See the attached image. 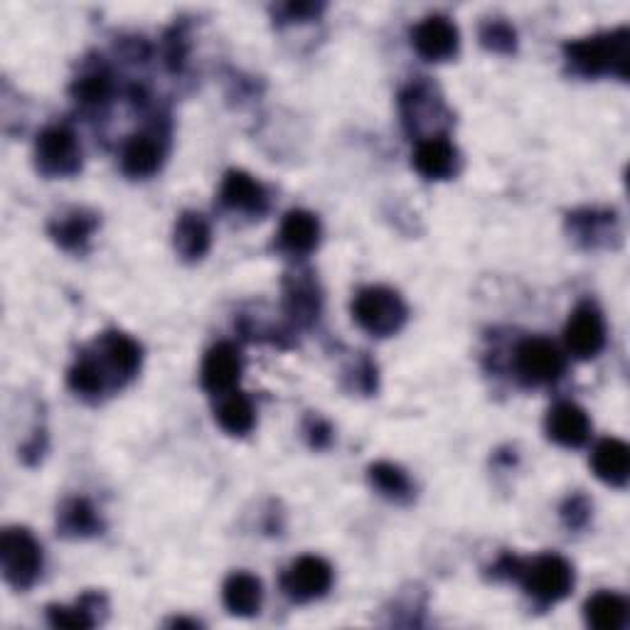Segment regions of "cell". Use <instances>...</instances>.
Segmentation results:
<instances>
[{
    "mask_svg": "<svg viewBox=\"0 0 630 630\" xmlns=\"http://www.w3.org/2000/svg\"><path fill=\"white\" fill-rule=\"evenodd\" d=\"M630 32L626 28L593 35V38H583L577 42H569L564 48L567 62L581 77H603L616 75L618 79H628V52Z\"/></svg>",
    "mask_w": 630,
    "mask_h": 630,
    "instance_id": "obj_1",
    "label": "cell"
},
{
    "mask_svg": "<svg viewBox=\"0 0 630 630\" xmlns=\"http://www.w3.org/2000/svg\"><path fill=\"white\" fill-rule=\"evenodd\" d=\"M406 303L387 286H367L353 301V315L363 331L375 337H387L402 331L406 323Z\"/></svg>",
    "mask_w": 630,
    "mask_h": 630,
    "instance_id": "obj_2",
    "label": "cell"
},
{
    "mask_svg": "<svg viewBox=\"0 0 630 630\" xmlns=\"http://www.w3.org/2000/svg\"><path fill=\"white\" fill-rule=\"evenodd\" d=\"M0 567L16 591H28L42 574V547L26 528H8L0 537Z\"/></svg>",
    "mask_w": 630,
    "mask_h": 630,
    "instance_id": "obj_3",
    "label": "cell"
},
{
    "mask_svg": "<svg viewBox=\"0 0 630 630\" xmlns=\"http://www.w3.org/2000/svg\"><path fill=\"white\" fill-rule=\"evenodd\" d=\"M518 581H522L524 591L534 601L550 606L564 601L574 589V569L564 557L544 554L537 557L534 562H524Z\"/></svg>",
    "mask_w": 630,
    "mask_h": 630,
    "instance_id": "obj_4",
    "label": "cell"
},
{
    "mask_svg": "<svg viewBox=\"0 0 630 630\" xmlns=\"http://www.w3.org/2000/svg\"><path fill=\"white\" fill-rule=\"evenodd\" d=\"M567 360L552 341L547 337H528L515 350V372L524 384L544 387L562 380Z\"/></svg>",
    "mask_w": 630,
    "mask_h": 630,
    "instance_id": "obj_5",
    "label": "cell"
},
{
    "mask_svg": "<svg viewBox=\"0 0 630 630\" xmlns=\"http://www.w3.org/2000/svg\"><path fill=\"white\" fill-rule=\"evenodd\" d=\"M35 160L48 178H72L81 168V148L67 126H50L38 136Z\"/></svg>",
    "mask_w": 630,
    "mask_h": 630,
    "instance_id": "obj_6",
    "label": "cell"
},
{
    "mask_svg": "<svg viewBox=\"0 0 630 630\" xmlns=\"http://www.w3.org/2000/svg\"><path fill=\"white\" fill-rule=\"evenodd\" d=\"M97 363L109 380V387H121L141 370V345L126 333H104L97 343Z\"/></svg>",
    "mask_w": 630,
    "mask_h": 630,
    "instance_id": "obj_7",
    "label": "cell"
},
{
    "mask_svg": "<svg viewBox=\"0 0 630 630\" xmlns=\"http://www.w3.org/2000/svg\"><path fill=\"white\" fill-rule=\"evenodd\" d=\"M333 587V567L321 557L306 554L296 559L282 577V589L291 601L308 603L325 597Z\"/></svg>",
    "mask_w": 630,
    "mask_h": 630,
    "instance_id": "obj_8",
    "label": "cell"
},
{
    "mask_svg": "<svg viewBox=\"0 0 630 630\" xmlns=\"http://www.w3.org/2000/svg\"><path fill=\"white\" fill-rule=\"evenodd\" d=\"M567 350L579 360L597 357L606 345V323L601 311L593 303H581V306L569 315L564 328Z\"/></svg>",
    "mask_w": 630,
    "mask_h": 630,
    "instance_id": "obj_9",
    "label": "cell"
},
{
    "mask_svg": "<svg viewBox=\"0 0 630 630\" xmlns=\"http://www.w3.org/2000/svg\"><path fill=\"white\" fill-rule=\"evenodd\" d=\"M414 50L429 62H446L459 52V28L446 16H429L412 32Z\"/></svg>",
    "mask_w": 630,
    "mask_h": 630,
    "instance_id": "obj_10",
    "label": "cell"
},
{
    "mask_svg": "<svg viewBox=\"0 0 630 630\" xmlns=\"http://www.w3.org/2000/svg\"><path fill=\"white\" fill-rule=\"evenodd\" d=\"M203 387L209 394H227L239 384L242 377V353L232 343H217L207 350L203 360Z\"/></svg>",
    "mask_w": 630,
    "mask_h": 630,
    "instance_id": "obj_11",
    "label": "cell"
},
{
    "mask_svg": "<svg viewBox=\"0 0 630 630\" xmlns=\"http://www.w3.org/2000/svg\"><path fill=\"white\" fill-rule=\"evenodd\" d=\"M414 168L426 180H449L459 170V150L446 136H426L414 150Z\"/></svg>",
    "mask_w": 630,
    "mask_h": 630,
    "instance_id": "obj_12",
    "label": "cell"
},
{
    "mask_svg": "<svg viewBox=\"0 0 630 630\" xmlns=\"http://www.w3.org/2000/svg\"><path fill=\"white\" fill-rule=\"evenodd\" d=\"M547 436L564 449H579L591 439V419L577 404H557L547 414Z\"/></svg>",
    "mask_w": 630,
    "mask_h": 630,
    "instance_id": "obj_13",
    "label": "cell"
},
{
    "mask_svg": "<svg viewBox=\"0 0 630 630\" xmlns=\"http://www.w3.org/2000/svg\"><path fill=\"white\" fill-rule=\"evenodd\" d=\"M219 200L229 209H239L247 215H262L268 205L264 185L244 170H229L222 180Z\"/></svg>",
    "mask_w": 630,
    "mask_h": 630,
    "instance_id": "obj_14",
    "label": "cell"
},
{
    "mask_svg": "<svg viewBox=\"0 0 630 630\" xmlns=\"http://www.w3.org/2000/svg\"><path fill=\"white\" fill-rule=\"evenodd\" d=\"M321 242V222L306 209H291L278 229V247L294 256L311 254Z\"/></svg>",
    "mask_w": 630,
    "mask_h": 630,
    "instance_id": "obj_15",
    "label": "cell"
},
{
    "mask_svg": "<svg viewBox=\"0 0 630 630\" xmlns=\"http://www.w3.org/2000/svg\"><path fill=\"white\" fill-rule=\"evenodd\" d=\"M591 465L599 481L613 488H626L630 478V449L621 439H603L591 453Z\"/></svg>",
    "mask_w": 630,
    "mask_h": 630,
    "instance_id": "obj_16",
    "label": "cell"
},
{
    "mask_svg": "<svg viewBox=\"0 0 630 630\" xmlns=\"http://www.w3.org/2000/svg\"><path fill=\"white\" fill-rule=\"evenodd\" d=\"M569 229L571 237H574L581 247H611V239L618 237V219L613 213L581 209V213L569 215Z\"/></svg>",
    "mask_w": 630,
    "mask_h": 630,
    "instance_id": "obj_17",
    "label": "cell"
},
{
    "mask_svg": "<svg viewBox=\"0 0 630 630\" xmlns=\"http://www.w3.org/2000/svg\"><path fill=\"white\" fill-rule=\"evenodd\" d=\"M163 146L154 134H136L121 150V170L128 178H150L160 170Z\"/></svg>",
    "mask_w": 630,
    "mask_h": 630,
    "instance_id": "obj_18",
    "label": "cell"
},
{
    "mask_svg": "<svg viewBox=\"0 0 630 630\" xmlns=\"http://www.w3.org/2000/svg\"><path fill=\"white\" fill-rule=\"evenodd\" d=\"M222 601H225L227 611L232 616L249 618L256 616L264 601V587L262 581L247 571H237V574L227 577L225 587H222Z\"/></svg>",
    "mask_w": 630,
    "mask_h": 630,
    "instance_id": "obj_19",
    "label": "cell"
},
{
    "mask_svg": "<svg viewBox=\"0 0 630 630\" xmlns=\"http://www.w3.org/2000/svg\"><path fill=\"white\" fill-rule=\"evenodd\" d=\"M175 252H178L185 262H197L209 252L213 244V232H209L207 219L197 213L180 215L178 225H175Z\"/></svg>",
    "mask_w": 630,
    "mask_h": 630,
    "instance_id": "obj_20",
    "label": "cell"
},
{
    "mask_svg": "<svg viewBox=\"0 0 630 630\" xmlns=\"http://www.w3.org/2000/svg\"><path fill=\"white\" fill-rule=\"evenodd\" d=\"M97 225H99L97 215L75 207V209H67V213H62L52 222L50 235L65 249H81L89 242V237L95 235Z\"/></svg>",
    "mask_w": 630,
    "mask_h": 630,
    "instance_id": "obj_21",
    "label": "cell"
},
{
    "mask_svg": "<svg viewBox=\"0 0 630 630\" xmlns=\"http://www.w3.org/2000/svg\"><path fill=\"white\" fill-rule=\"evenodd\" d=\"M583 618L597 630H621L628 621V601L613 591H599L583 603Z\"/></svg>",
    "mask_w": 630,
    "mask_h": 630,
    "instance_id": "obj_22",
    "label": "cell"
},
{
    "mask_svg": "<svg viewBox=\"0 0 630 630\" xmlns=\"http://www.w3.org/2000/svg\"><path fill=\"white\" fill-rule=\"evenodd\" d=\"M217 422L229 436H247L256 424V412L249 396L237 390L222 394V402L217 406Z\"/></svg>",
    "mask_w": 630,
    "mask_h": 630,
    "instance_id": "obj_23",
    "label": "cell"
},
{
    "mask_svg": "<svg viewBox=\"0 0 630 630\" xmlns=\"http://www.w3.org/2000/svg\"><path fill=\"white\" fill-rule=\"evenodd\" d=\"M99 606H107V599L99 597V593H85L77 606H50L48 621L55 628H91L97 626L95 611Z\"/></svg>",
    "mask_w": 630,
    "mask_h": 630,
    "instance_id": "obj_24",
    "label": "cell"
},
{
    "mask_svg": "<svg viewBox=\"0 0 630 630\" xmlns=\"http://www.w3.org/2000/svg\"><path fill=\"white\" fill-rule=\"evenodd\" d=\"M57 524H60V532L65 537H95L97 532H101L97 510L85 498L67 500L60 510V518H57Z\"/></svg>",
    "mask_w": 630,
    "mask_h": 630,
    "instance_id": "obj_25",
    "label": "cell"
},
{
    "mask_svg": "<svg viewBox=\"0 0 630 630\" xmlns=\"http://www.w3.org/2000/svg\"><path fill=\"white\" fill-rule=\"evenodd\" d=\"M69 390L85 396V400H99L109 390V380L95 357H79L67 375Z\"/></svg>",
    "mask_w": 630,
    "mask_h": 630,
    "instance_id": "obj_26",
    "label": "cell"
},
{
    "mask_svg": "<svg viewBox=\"0 0 630 630\" xmlns=\"http://www.w3.org/2000/svg\"><path fill=\"white\" fill-rule=\"evenodd\" d=\"M370 483L372 488L380 490V495L396 500V503H406V500H410L414 493L410 475H406L400 465L387 463V461L370 465Z\"/></svg>",
    "mask_w": 630,
    "mask_h": 630,
    "instance_id": "obj_27",
    "label": "cell"
},
{
    "mask_svg": "<svg viewBox=\"0 0 630 630\" xmlns=\"http://www.w3.org/2000/svg\"><path fill=\"white\" fill-rule=\"evenodd\" d=\"M286 308L291 318L301 325H311L321 313V296L308 278H296L294 284L286 286Z\"/></svg>",
    "mask_w": 630,
    "mask_h": 630,
    "instance_id": "obj_28",
    "label": "cell"
},
{
    "mask_svg": "<svg viewBox=\"0 0 630 630\" xmlns=\"http://www.w3.org/2000/svg\"><path fill=\"white\" fill-rule=\"evenodd\" d=\"M114 95V81L107 69H89V72L79 75L72 85V97L85 104V107H104L109 104Z\"/></svg>",
    "mask_w": 630,
    "mask_h": 630,
    "instance_id": "obj_29",
    "label": "cell"
},
{
    "mask_svg": "<svg viewBox=\"0 0 630 630\" xmlns=\"http://www.w3.org/2000/svg\"><path fill=\"white\" fill-rule=\"evenodd\" d=\"M481 42L483 48L498 55H510L518 48V32L510 26L508 20H488L481 28Z\"/></svg>",
    "mask_w": 630,
    "mask_h": 630,
    "instance_id": "obj_30",
    "label": "cell"
},
{
    "mask_svg": "<svg viewBox=\"0 0 630 630\" xmlns=\"http://www.w3.org/2000/svg\"><path fill=\"white\" fill-rule=\"evenodd\" d=\"M589 518H591V505L583 495H571L562 508V520L567 522V528H571V530L583 528V524L589 522Z\"/></svg>",
    "mask_w": 630,
    "mask_h": 630,
    "instance_id": "obj_31",
    "label": "cell"
},
{
    "mask_svg": "<svg viewBox=\"0 0 630 630\" xmlns=\"http://www.w3.org/2000/svg\"><path fill=\"white\" fill-rule=\"evenodd\" d=\"M306 434L311 439V446L315 449H325L333 439V429L323 422V419H308L306 424Z\"/></svg>",
    "mask_w": 630,
    "mask_h": 630,
    "instance_id": "obj_32",
    "label": "cell"
},
{
    "mask_svg": "<svg viewBox=\"0 0 630 630\" xmlns=\"http://www.w3.org/2000/svg\"><path fill=\"white\" fill-rule=\"evenodd\" d=\"M323 10V6H313V3H288L282 8L284 20H308L313 16H318Z\"/></svg>",
    "mask_w": 630,
    "mask_h": 630,
    "instance_id": "obj_33",
    "label": "cell"
},
{
    "mask_svg": "<svg viewBox=\"0 0 630 630\" xmlns=\"http://www.w3.org/2000/svg\"><path fill=\"white\" fill-rule=\"evenodd\" d=\"M170 626H175V628H185V626H188V628H197L200 623H195V621H185V618H175V621H173Z\"/></svg>",
    "mask_w": 630,
    "mask_h": 630,
    "instance_id": "obj_34",
    "label": "cell"
}]
</instances>
